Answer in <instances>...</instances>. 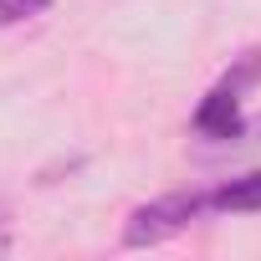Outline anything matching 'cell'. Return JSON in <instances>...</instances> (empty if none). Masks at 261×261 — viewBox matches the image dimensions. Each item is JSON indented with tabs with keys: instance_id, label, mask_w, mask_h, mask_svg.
<instances>
[{
	"instance_id": "cell-8",
	"label": "cell",
	"mask_w": 261,
	"mask_h": 261,
	"mask_svg": "<svg viewBox=\"0 0 261 261\" xmlns=\"http://www.w3.org/2000/svg\"><path fill=\"white\" fill-rule=\"evenodd\" d=\"M0 220H6V205H0Z\"/></svg>"
},
{
	"instance_id": "cell-4",
	"label": "cell",
	"mask_w": 261,
	"mask_h": 261,
	"mask_svg": "<svg viewBox=\"0 0 261 261\" xmlns=\"http://www.w3.org/2000/svg\"><path fill=\"white\" fill-rule=\"evenodd\" d=\"M220 82H225V87H236V92L246 97V92L261 82V51H241V57L225 67V77H220Z\"/></svg>"
},
{
	"instance_id": "cell-2",
	"label": "cell",
	"mask_w": 261,
	"mask_h": 261,
	"mask_svg": "<svg viewBox=\"0 0 261 261\" xmlns=\"http://www.w3.org/2000/svg\"><path fill=\"white\" fill-rule=\"evenodd\" d=\"M190 128H195L200 139H210V144H236V139H246L241 92H236V87H225V82H215V87L200 97V108H195Z\"/></svg>"
},
{
	"instance_id": "cell-5",
	"label": "cell",
	"mask_w": 261,
	"mask_h": 261,
	"mask_svg": "<svg viewBox=\"0 0 261 261\" xmlns=\"http://www.w3.org/2000/svg\"><path fill=\"white\" fill-rule=\"evenodd\" d=\"M51 11V0H0V26H21Z\"/></svg>"
},
{
	"instance_id": "cell-1",
	"label": "cell",
	"mask_w": 261,
	"mask_h": 261,
	"mask_svg": "<svg viewBox=\"0 0 261 261\" xmlns=\"http://www.w3.org/2000/svg\"><path fill=\"white\" fill-rule=\"evenodd\" d=\"M210 210V190H174V195H159L139 210H128L123 220V246L128 251H149V246H164L169 236L190 230L200 215Z\"/></svg>"
},
{
	"instance_id": "cell-6",
	"label": "cell",
	"mask_w": 261,
	"mask_h": 261,
	"mask_svg": "<svg viewBox=\"0 0 261 261\" xmlns=\"http://www.w3.org/2000/svg\"><path fill=\"white\" fill-rule=\"evenodd\" d=\"M246 134H251V139L261 144V118H246Z\"/></svg>"
},
{
	"instance_id": "cell-3",
	"label": "cell",
	"mask_w": 261,
	"mask_h": 261,
	"mask_svg": "<svg viewBox=\"0 0 261 261\" xmlns=\"http://www.w3.org/2000/svg\"><path fill=\"white\" fill-rule=\"evenodd\" d=\"M210 210L215 215H256L261 210V169H246L225 185L210 190Z\"/></svg>"
},
{
	"instance_id": "cell-7",
	"label": "cell",
	"mask_w": 261,
	"mask_h": 261,
	"mask_svg": "<svg viewBox=\"0 0 261 261\" xmlns=\"http://www.w3.org/2000/svg\"><path fill=\"white\" fill-rule=\"evenodd\" d=\"M0 256H6V236H0Z\"/></svg>"
}]
</instances>
